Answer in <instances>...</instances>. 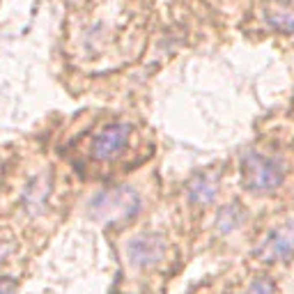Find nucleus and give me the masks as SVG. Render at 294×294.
I'll return each instance as SVG.
<instances>
[{"mask_svg": "<svg viewBox=\"0 0 294 294\" xmlns=\"http://www.w3.org/2000/svg\"><path fill=\"white\" fill-rule=\"evenodd\" d=\"M140 207H143V200L138 196V191L122 184V186H111V189L99 191L90 200L88 211L97 223L120 226V223H127L134 219L140 211Z\"/></svg>", "mask_w": 294, "mask_h": 294, "instance_id": "f257e3e1", "label": "nucleus"}, {"mask_svg": "<svg viewBox=\"0 0 294 294\" xmlns=\"http://www.w3.org/2000/svg\"><path fill=\"white\" fill-rule=\"evenodd\" d=\"M285 163L276 157L262 154V152H250L242 161V184L255 196H267L283 186L285 181Z\"/></svg>", "mask_w": 294, "mask_h": 294, "instance_id": "f03ea898", "label": "nucleus"}, {"mask_svg": "<svg viewBox=\"0 0 294 294\" xmlns=\"http://www.w3.org/2000/svg\"><path fill=\"white\" fill-rule=\"evenodd\" d=\"M168 255V239L161 232H143L136 234L127 244V257L134 269H152L166 260Z\"/></svg>", "mask_w": 294, "mask_h": 294, "instance_id": "7ed1b4c3", "label": "nucleus"}, {"mask_svg": "<svg viewBox=\"0 0 294 294\" xmlns=\"http://www.w3.org/2000/svg\"><path fill=\"white\" fill-rule=\"evenodd\" d=\"M294 255V219L283 221L278 227L267 232L262 242L257 244L255 257L264 264L285 262Z\"/></svg>", "mask_w": 294, "mask_h": 294, "instance_id": "20e7f679", "label": "nucleus"}, {"mask_svg": "<svg viewBox=\"0 0 294 294\" xmlns=\"http://www.w3.org/2000/svg\"><path fill=\"white\" fill-rule=\"evenodd\" d=\"M134 129L127 122H113L101 129L97 138L92 140V158L94 161H115L122 152L127 150Z\"/></svg>", "mask_w": 294, "mask_h": 294, "instance_id": "39448f33", "label": "nucleus"}, {"mask_svg": "<svg viewBox=\"0 0 294 294\" xmlns=\"http://www.w3.org/2000/svg\"><path fill=\"white\" fill-rule=\"evenodd\" d=\"M264 21L280 35H294V0H264Z\"/></svg>", "mask_w": 294, "mask_h": 294, "instance_id": "423d86ee", "label": "nucleus"}, {"mask_svg": "<svg viewBox=\"0 0 294 294\" xmlns=\"http://www.w3.org/2000/svg\"><path fill=\"white\" fill-rule=\"evenodd\" d=\"M186 196L193 204H200V207H207L216 200L219 196V177L214 173H200L196 175L193 180L189 181V189H186Z\"/></svg>", "mask_w": 294, "mask_h": 294, "instance_id": "0eeeda50", "label": "nucleus"}, {"mask_svg": "<svg viewBox=\"0 0 294 294\" xmlns=\"http://www.w3.org/2000/svg\"><path fill=\"white\" fill-rule=\"evenodd\" d=\"M246 221V211L242 204H226L216 216V232L219 234H232L234 230H239Z\"/></svg>", "mask_w": 294, "mask_h": 294, "instance_id": "6e6552de", "label": "nucleus"}, {"mask_svg": "<svg viewBox=\"0 0 294 294\" xmlns=\"http://www.w3.org/2000/svg\"><path fill=\"white\" fill-rule=\"evenodd\" d=\"M46 198H48V181L42 180V177H35V180L28 184V189L23 193V204L32 211V214H37L42 209V204L46 203Z\"/></svg>", "mask_w": 294, "mask_h": 294, "instance_id": "1a4fd4ad", "label": "nucleus"}, {"mask_svg": "<svg viewBox=\"0 0 294 294\" xmlns=\"http://www.w3.org/2000/svg\"><path fill=\"white\" fill-rule=\"evenodd\" d=\"M232 294H276V283L269 276H255Z\"/></svg>", "mask_w": 294, "mask_h": 294, "instance_id": "9d476101", "label": "nucleus"}, {"mask_svg": "<svg viewBox=\"0 0 294 294\" xmlns=\"http://www.w3.org/2000/svg\"><path fill=\"white\" fill-rule=\"evenodd\" d=\"M0 294H16V280L12 278L0 280Z\"/></svg>", "mask_w": 294, "mask_h": 294, "instance_id": "9b49d317", "label": "nucleus"}, {"mask_svg": "<svg viewBox=\"0 0 294 294\" xmlns=\"http://www.w3.org/2000/svg\"><path fill=\"white\" fill-rule=\"evenodd\" d=\"M9 250H12V246H9V244H0V264H2V260L7 257Z\"/></svg>", "mask_w": 294, "mask_h": 294, "instance_id": "f8f14e48", "label": "nucleus"}]
</instances>
